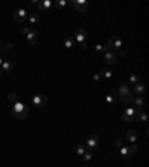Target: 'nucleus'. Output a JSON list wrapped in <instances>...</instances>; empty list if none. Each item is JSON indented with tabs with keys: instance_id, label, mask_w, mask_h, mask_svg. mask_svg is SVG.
Returning <instances> with one entry per match:
<instances>
[{
	"instance_id": "1",
	"label": "nucleus",
	"mask_w": 149,
	"mask_h": 167,
	"mask_svg": "<svg viewBox=\"0 0 149 167\" xmlns=\"http://www.w3.org/2000/svg\"><path fill=\"white\" fill-rule=\"evenodd\" d=\"M12 115H14V118H15V119L23 121V119H25V118H27V115H28V108L25 106L24 103L18 101V103H15V105L12 106Z\"/></svg>"
},
{
	"instance_id": "2",
	"label": "nucleus",
	"mask_w": 149,
	"mask_h": 167,
	"mask_svg": "<svg viewBox=\"0 0 149 167\" xmlns=\"http://www.w3.org/2000/svg\"><path fill=\"white\" fill-rule=\"evenodd\" d=\"M118 99L121 101H124V103H131L134 100V96H133V92L130 91V88L122 84V85H119V88H118V96H116Z\"/></svg>"
},
{
	"instance_id": "3",
	"label": "nucleus",
	"mask_w": 149,
	"mask_h": 167,
	"mask_svg": "<svg viewBox=\"0 0 149 167\" xmlns=\"http://www.w3.org/2000/svg\"><path fill=\"white\" fill-rule=\"evenodd\" d=\"M106 46H108L109 51L118 52V51H121L124 48V42H122V39H121L119 36H112L108 41V45H106Z\"/></svg>"
},
{
	"instance_id": "4",
	"label": "nucleus",
	"mask_w": 149,
	"mask_h": 167,
	"mask_svg": "<svg viewBox=\"0 0 149 167\" xmlns=\"http://www.w3.org/2000/svg\"><path fill=\"white\" fill-rule=\"evenodd\" d=\"M74 41L78 42L79 45H81V48L82 49H87L88 46H87V32L83 30V28H78L76 32H74Z\"/></svg>"
},
{
	"instance_id": "5",
	"label": "nucleus",
	"mask_w": 149,
	"mask_h": 167,
	"mask_svg": "<svg viewBox=\"0 0 149 167\" xmlns=\"http://www.w3.org/2000/svg\"><path fill=\"white\" fill-rule=\"evenodd\" d=\"M139 112H140V109H136V108H127L122 112V119H124L125 122H131L134 121L137 115H139Z\"/></svg>"
},
{
	"instance_id": "6",
	"label": "nucleus",
	"mask_w": 149,
	"mask_h": 167,
	"mask_svg": "<svg viewBox=\"0 0 149 167\" xmlns=\"http://www.w3.org/2000/svg\"><path fill=\"white\" fill-rule=\"evenodd\" d=\"M99 146V136L97 134H90L87 142H85V148L88 151H94Z\"/></svg>"
},
{
	"instance_id": "7",
	"label": "nucleus",
	"mask_w": 149,
	"mask_h": 167,
	"mask_svg": "<svg viewBox=\"0 0 149 167\" xmlns=\"http://www.w3.org/2000/svg\"><path fill=\"white\" fill-rule=\"evenodd\" d=\"M27 15H28L27 11H24V9H17L14 12V19L17 21L18 24H24V23H27Z\"/></svg>"
},
{
	"instance_id": "8",
	"label": "nucleus",
	"mask_w": 149,
	"mask_h": 167,
	"mask_svg": "<svg viewBox=\"0 0 149 167\" xmlns=\"http://www.w3.org/2000/svg\"><path fill=\"white\" fill-rule=\"evenodd\" d=\"M32 101H33V105L36 108H43L48 103V97L43 96V94H37V96H34L33 99H32Z\"/></svg>"
},
{
	"instance_id": "9",
	"label": "nucleus",
	"mask_w": 149,
	"mask_h": 167,
	"mask_svg": "<svg viewBox=\"0 0 149 167\" xmlns=\"http://www.w3.org/2000/svg\"><path fill=\"white\" fill-rule=\"evenodd\" d=\"M70 3L73 5L78 12H87V9H88V2L87 0H73Z\"/></svg>"
},
{
	"instance_id": "10",
	"label": "nucleus",
	"mask_w": 149,
	"mask_h": 167,
	"mask_svg": "<svg viewBox=\"0 0 149 167\" xmlns=\"http://www.w3.org/2000/svg\"><path fill=\"white\" fill-rule=\"evenodd\" d=\"M25 37H27V42L30 45H36L37 43V39H39V32L36 28H33V30H30V33L27 34Z\"/></svg>"
},
{
	"instance_id": "11",
	"label": "nucleus",
	"mask_w": 149,
	"mask_h": 167,
	"mask_svg": "<svg viewBox=\"0 0 149 167\" xmlns=\"http://www.w3.org/2000/svg\"><path fill=\"white\" fill-rule=\"evenodd\" d=\"M103 57H104V61H106L108 64H116V61H118L116 54H115V52H112V51L104 52V54H103Z\"/></svg>"
},
{
	"instance_id": "12",
	"label": "nucleus",
	"mask_w": 149,
	"mask_h": 167,
	"mask_svg": "<svg viewBox=\"0 0 149 167\" xmlns=\"http://www.w3.org/2000/svg\"><path fill=\"white\" fill-rule=\"evenodd\" d=\"M119 154H121V157H122L124 160H130L133 157V152L130 151V148H128V145H127V143H125L121 149H119Z\"/></svg>"
},
{
	"instance_id": "13",
	"label": "nucleus",
	"mask_w": 149,
	"mask_h": 167,
	"mask_svg": "<svg viewBox=\"0 0 149 167\" xmlns=\"http://www.w3.org/2000/svg\"><path fill=\"white\" fill-rule=\"evenodd\" d=\"M134 92H136L137 97H143L145 92H146V87H145V84H142V82L136 84V85H134Z\"/></svg>"
},
{
	"instance_id": "14",
	"label": "nucleus",
	"mask_w": 149,
	"mask_h": 167,
	"mask_svg": "<svg viewBox=\"0 0 149 167\" xmlns=\"http://www.w3.org/2000/svg\"><path fill=\"white\" fill-rule=\"evenodd\" d=\"M125 139H127L128 143H137V140H139V137H137V134H136L134 130H128L125 133Z\"/></svg>"
},
{
	"instance_id": "15",
	"label": "nucleus",
	"mask_w": 149,
	"mask_h": 167,
	"mask_svg": "<svg viewBox=\"0 0 149 167\" xmlns=\"http://www.w3.org/2000/svg\"><path fill=\"white\" fill-rule=\"evenodd\" d=\"M27 21H28V24H37L40 21V17H39L37 12H30L27 15Z\"/></svg>"
},
{
	"instance_id": "16",
	"label": "nucleus",
	"mask_w": 149,
	"mask_h": 167,
	"mask_svg": "<svg viewBox=\"0 0 149 167\" xmlns=\"http://www.w3.org/2000/svg\"><path fill=\"white\" fill-rule=\"evenodd\" d=\"M99 75L101 76V78H104V79H110V78L113 76V72H112V69H109V67H101Z\"/></svg>"
},
{
	"instance_id": "17",
	"label": "nucleus",
	"mask_w": 149,
	"mask_h": 167,
	"mask_svg": "<svg viewBox=\"0 0 149 167\" xmlns=\"http://www.w3.org/2000/svg\"><path fill=\"white\" fill-rule=\"evenodd\" d=\"M37 6L40 11H49L52 8V2L51 0H40V2H37Z\"/></svg>"
},
{
	"instance_id": "18",
	"label": "nucleus",
	"mask_w": 149,
	"mask_h": 167,
	"mask_svg": "<svg viewBox=\"0 0 149 167\" xmlns=\"http://www.w3.org/2000/svg\"><path fill=\"white\" fill-rule=\"evenodd\" d=\"M0 69H2V72H3V73H5V72H11V70L14 69V64H12L9 60H3V63H2Z\"/></svg>"
},
{
	"instance_id": "19",
	"label": "nucleus",
	"mask_w": 149,
	"mask_h": 167,
	"mask_svg": "<svg viewBox=\"0 0 149 167\" xmlns=\"http://www.w3.org/2000/svg\"><path fill=\"white\" fill-rule=\"evenodd\" d=\"M8 101L14 106L15 103H18V94L15 91H12V92H9L8 94Z\"/></svg>"
},
{
	"instance_id": "20",
	"label": "nucleus",
	"mask_w": 149,
	"mask_h": 167,
	"mask_svg": "<svg viewBox=\"0 0 149 167\" xmlns=\"http://www.w3.org/2000/svg\"><path fill=\"white\" fill-rule=\"evenodd\" d=\"M134 105H136V106H134V108L136 109H143V106H145V99H143V97H136V99H134Z\"/></svg>"
},
{
	"instance_id": "21",
	"label": "nucleus",
	"mask_w": 149,
	"mask_h": 167,
	"mask_svg": "<svg viewBox=\"0 0 149 167\" xmlns=\"http://www.w3.org/2000/svg\"><path fill=\"white\" fill-rule=\"evenodd\" d=\"M94 51H96L97 54H101V55H103V54L108 52L109 49H108V46H104V45H101V43H97V45L94 46Z\"/></svg>"
},
{
	"instance_id": "22",
	"label": "nucleus",
	"mask_w": 149,
	"mask_h": 167,
	"mask_svg": "<svg viewBox=\"0 0 149 167\" xmlns=\"http://www.w3.org/2000/svg\"><path fill=\"white\" fill-rule=\"evenodd\" d=\"M115 100H116V91H115V90H112V91H110V94H109V96H106V101H108L109 105H113V103H115Z\"/></svg>"
},
{
	"instance_id": "23",
	"label": "nucleus",
	"mask_w": 149,
	"mask_h": 167,
	"mask_svg": "<svg viewBox=\"0 0 149 167\" xmlns=\"http://www.w3.org/2000/svg\"><path fill=\"white\" fill-rule=\"evenodd\" d=\"M148 118H149L148 113H146V112H143V110H140L136 119H137V121H142V122H146V121H148Z\"/></svg>"
},
{
	"instance_id": "24",
	"label": "nucleus",
	"mask_w": 149,
	"mask_h": 167,
	"mask_svg": "<svg viewBox=\"0 0 149 167\" xmlns=\"http://www.w3.org/2000/svg\"><path fill=\"white\" fill-rule=\"evenodd\" d=\"M140 82V78L136 75V73H133V75H130V78H128V84H133V85H136V84Z\"/></svg>"
},
{
	"instance_id": "25",
	"label": "nucleus",
	"mask_w": 149,
	"mask_h": 167,
	"mask_svg": "<svg viewBox=\"0 0 149 167\" xmlns=\"http://www.w3.org/2000/svg\"><path fill=\"white\" fill-rule=\"evenodd\" d=\"M73 45H74V39L73 37H67V39H64V46L66 48H73Z\"/></svg>"
},
{
	"instance_id": "26",
	"label": "nucleus",
	"mask_w": 149,
	"mask_h": 167,
	"mask_svg": "<svg viewBox=\"0 0 149 167\" xmlns=\"http://www.w3.org/2000/svg\"><path fill=\"white\" fill-rule=\"evenodd\" d=\"M92 157H94V155H92V151L87 149V151H85V154L82 155V160H83V161H91Z\"/></svg>"
},
{
	"instance_id": "27",
	"label": "nucleus",
	"mask_w": 149,
	"mask_h": 167,
	"mask_svg": "<svg viewBox=\"0 0 149 167\" xmlns=\"http://www.w3.org/2000/svg\"><path fill=\"white\" fill-rule=\"evenodd\" d=\"M85 151H87L85 145H78V146H76V154H78V155H81V157L85 154Z\"/></svg>"
},
{
	"instance_id": "28",
	"label": "nucleus",
	"mask_w": 149,
	"mask_h": 167,
	"mask_svg": "<svg viewBox=\"0 0 149 167\" xmlns=\"http://www.w3.org/2000/svg\"><path fill=\"white\" fill-rule=\"evenodd\" d=\"M66 5H67L66 0H58V2L55 3V5H54V6H55L57 9H64V8H66Z\"/></svg>"
},
{
	"instance_id": "29",
	"label": "nucleus",
	"mask_w": 149,
	"mask_h": 167,
	"mask_svg": "<svg viewBox=\"0 0 149 167\" xmlns=\"http://www.w3.org/2000/svg\"><path fill=\"white\" fill-rule=\"evenodd\" d=\"M30 30H32L30 27H27V25H23V27L19 28V33L23 34V36H27V34L30 33Z\"/></svg>"
},
{
	"instance_id": "30",
	"label": "nucleus",
	"mask_w": 149,
	"mask_h": 167,
	"mask_svg": "<svg viewBox=\"0 0 149 167\" xmlns=\"http://www.w3.org/2000/svg\"><path fill=\"white\" fill-rule=\"evenodd\" d=\"M128 148H130V151H131L133 154H136V152L139 151V148H137V143H130V146H128Z\"/></svg>"
},
{
	"instance_id": "31",
	"label": "nucleus",
	"mask_w": 149,
	"mask_h": 167,
	"mask_svg": "<svg viewBox=\"0 0 149 167\" xmlns=\"http://www.w3.org/2000/svg\"><path fill=\"white\" fill-rule=\"evenodd\" d=\"M14 48H15V45H14V43H8V45H5V46H3V49H5V51H14Z\"/></svg>"
},
{
	"instance_id": "32",
	"label": "nucleus",
	"mask_w": 149,
	"mask_h": 167,
	"mask_svg": "<svg viewBox=\"0 0 149 167\" xmlns=\"http://www.w3.org/2000/svg\"><path fill=\"white\" fill-rule=\"evenodd\" d=\"M124 145H125V143L122 142L121 139H118V140H116V149L119 151V149H121V148H122V146H124Z\"/></svg>"
},
{
	"instance_id": "33",
	"label": "nucleus",
	"mask_w": 149,
	"mask_h": 167,
	"mask_svg": "<svg viewBox=\"0 0 149 167\" xmlns=\"http://www.w3.org/2000/svg\"><path fill=\"white\" fill-rule=\"evenodd\" d=\"M100 79H101V76H100L99 73H96V75H94V81H96V82H100Z\"/></svg>"
},
{
	"instance_id": "34",
	"label": "nucleus",
	"mask_w": 149,
	"mask_h": 167,
	"mask_svg": "<svg viewBox=\"0 0 149 167\" xmlns=\"http://www.w3.org/2000/svg\"><path fill=\"white\" fill-rule=\"evenodd\" d=\"M3 49V45H2V42H0V51Z\"/></svg>"
},
{
	"instance_id": "35",
	"label": "nucleus",
	"mask_w": 149,
	"mask_h": 167,
	"mask_svg": "<svg viewBox=\"0 0 149 167\" xmlns=\"http://www.w3.org/2000/svg\"><path fill=\"white\" fill-rule=\"evenodd\" d=\"M2 75H3V72H2V69H0V78H2Z\"/></svg>"
}]
</instances>
